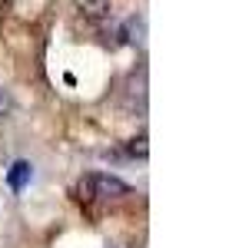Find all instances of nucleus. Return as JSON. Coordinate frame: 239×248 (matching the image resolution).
<instances>
[{"instance_id": "1", "label": "nucleus", "mask_w": 239, "mask_h": 248, "mask_svg": "<svg viewBox=\"0 0 239 248\" xmlns=\"http://www.w3.org/2000/svg\"><path fill=\"white\" fill-rule=\"evenodd\" d=\"M80 192H86V199H103V202H110V199H123V195H130V186L117 179V175H86L83 182H80Z\"/></svg>"}, {"instance_id": "2", "label": "nucleus", "mask_w": 239, "mask_h": 248, "mask_svg": "<svg viewBox=\"0 0 239 248\" xmlns=\"http://www.w3.org/2000/svg\"><path fill=\"white\" fill-rule=\"evenodd\" d=\"M123 37H126V43H133V46H143V43H146V17H139V14L126 17Z\"/></svg>"}, {"instance_id": "3", "label": "nucleus", "mask_w": 239, "mask_h": 248, "mask_svg": "<svg viewBox=\"0 0 239 248\" xmlns=\"http://www.w3.org/2000/svg\"><path fill=\"white\" fill-rule=\"evenodd\" d=\"M30 175H34V166H30V162H14L10 172H7V182H10L14 192H20L27 182H30Z\"/></svg>"}, {"instance_id": "4", "label": "nucleus", "mask_w": 239, "mask_h": 248, "mask_svg": "<svg viewBox=\"0 0 239 248\" xmlns=\"http://www.w3.org/2000/svg\"><path fill=\"white\" fill-rule=\"evenodd\" d=\"M77 7H80V14L90 20H100L110 14V0H77Z\"/></svg>"}, {"instance_id": "5", "label": "nucleus", "mask_w": 239, "mask_h": 248, "mask_svg": "<svg viewBox=\"0 0 239 248\" xmlns=\"http://www.w3.org/2000/svg\"><path fill=\"white\" fill-rule=\"evenodd\" d=\"M10 113H14V96L0 86V119H3V116H10Z\"/></svg>"}, {"instance_id": "6", "label": "nucleus", "mask_w": 239, "mask_h": 248, "mask_svg": "<svg viewBox=\"0 0 239 248\" xmlns=\"http://www.w3.org/2000/svg\"><path fill=\"white\" fill-rule=\"evenodd\" d=\"M146 153H150V149H146V136H137V139L130 142V155H139V159H146Z\"/></svg>"}]
</instances>
